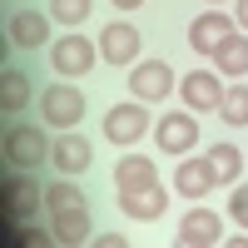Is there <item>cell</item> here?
<instances>
[{
    "label": "cell",
    "instance_id": "cell-1",
    "mask_svg": "<svg viewBox=\"0 0 248 248\" xmlns=\"http://www.w3.org/2000/svg\"><path fill=\"white\" fill-rule=\"evenodd\" d=\"M45 129H50V124L10 119V124H5V139H0L5 169H40V164H50V139H45Z\"/></svg>",
    "mask_w": 248,
    "mask_h": 248
},
{
    "label": "cell",
    "instance_id": "cell-2",
    "mask_svg": "<svg viewBox=\"0 0 248 248\" xmlns=\"http://www.w3.org/2000/svg\"><path fill=\"white\" fill-rule=\"evenodd\" d=\"M35 109H40V124H50V129H79V119H85L90 99H85V90H79V85L55 79V85L40 90Z\"/></svg>",
    "mask_w": 248,
    "mask_h": 248
},
{
    "label": "cell",
    "instance_id": "cell-3",
    "mask_svg": "<svg viewBox=\"0 0 248 248\" xmlns=\"http://www.w3.org/2000/svg\"><path fill=\"white\" fill-rule=\"evenodd\" d=\"M0 203H5L10 229H15V223H30L35 214H45V184L35 179V169H5Z\"/></svg>",
    "mask_w": 248,
    "mask_h": 248
},
{
    "label": "cell",
    "instance_id": "cell-4",
    "mask_svg": "<svg viewBox=\"0 0 248 248\" xmlns=\"http://www.w3.org/2000/svg\"><path fill=\"white\" fill-rule=\"evenodd\" d=\"M94 60H99L94 40H90V35H79V30L60 35L55 45H50V70H60L65 79H79V75H90V70H94Z\"/></svg>",
    "mask_w": 248,
    "mask_h": 248
},
{
    "label": "cell",
    "instance_id": "cell-5",
    "mask_svg": "<svg viewBox=\"0 0 248 248\" xmlns=\"http://www.w3.org/2000/svg\"><path fill=\"white\" fill-rule=\"evenodd\" d=\"M144 134H149V109H144V99H124V105L105 109V139L119 144V149H129V144H139Z\"/></svg>",
    "mask_w": 248,
    "mask_h": 248
},
{
    "label": "cell",
    "instance_id": "cell-6",
    "mask_svg": "<svg viewBox=\"0 0 248 248\" xmlns=\"http://www.w3.org/2000/svg\"><path fill=\"white\" fill-rule=\"evenodd\" d=\"M129 94L144 105H159V99L174 94V65L169 60H134L129 70Z\"/></svg>",
    "mask_w": 248,
    "mask_h": 248
},
{
    "label": "cell",
    "instance_id": "cell-7",
    "mask_svg": "<svg viewBox=\"0 0 248 248\" xmlns=\"http://www.w3.org/2000/svg\"><path fill=\"white\" fill-rule=\"evenodd\" d=\"M154 139H159V149L164 154H174V159H184L199 144V114L184 105V109H169L159 124H154Z\"/></svg>",
    "mask_w": 248,
    "mask_h": 248
},
{
    "label": "cell",
    "instance_id": "cell-8",
    "mask_svg": "<svg viewBox=\"0 0 248 248\" xmlns=\"http://www.w3.org/2000/svg\"><path fill=\"white\" fill-rule=\"evenodd\" d=\"M164 209H169V189L159 179L139 184V189H119V214L134 223H154V218H164Z\"/></svg>",
    "mask_w": 248,
    "mask_h": 248
},
{
    "label": "cell",
    "instance_id": "cell-9",
    "mask_svg": "<svg viewBox=\"0 0 248 248\" xmlns=\"http://www.w3.org/2000/svg\"><path fill=\"white\" fill-rule=\"evenodd\" d=\"M50 164H55V174L79 179V174L94 164V144H90L85 134H75V129H60V139L50 144Z\"/></svg>",
    "mask_w": 248,
    "mask_h": 248
},
{
    "label": "cell",
    "instance_id": "cell-10",
    "mask_svg": "<svg viewBox=\"0 0 248 248\" xmlns=\"http://www.w3.org/2000/svg\"><path fill=\"white\" fill-rule=\"evenodd\" d=\"M179 94L194 114H218L223 105V85H218V70H189L179 79Z\"/></svg>",
    "mask_w": 248,
    "mask_h": 248
},
{
    "label": "cell",
    "instance_id": "cell-11",
    "mask_svg": "<svg viewBox=\"0 0 248 248\" xmlns=\"http://www.w3.org/2000/svg\"><path fill=\"white\" fill-rule=\"evenodd\" d=\"M238 30V20L233 15H223L218 5H209L203 15H194V25H189V50H199V55H214L223 40H229Z\"/></svg>",
    "mask_w": 248,
    "mask_h": 248
},
{
    "label": "cell",
    "instance_id": "cell-12",
    "mask_svg": "<svg viewBox=\"0 0 248 248\" xmlns=\"http://www.w3.org/2000/svg\"><path fill=\"white\" fill-rule=\"evenodd\" d=\"M174 243L179 248H214V243H223V218L214 209H189V214L179 218Z\"/></svg>",
    "mask_w": 248,
    "mask_h": 248
},
{
    "label": "cell",
    "instance_id": "cell-13",
    "mask_svg": "<svg viewBox=\"0 0 248 248\" xmlns=\"http://www.w3.org/2000/svg\"><path fill=\"white\" fill-rule=\"evenodd\" d=\"M99 60H105V65H119V70L139 60V30L129 20H114V25L99 30Z\"/></svg>",
    "mask_w": 248,
    "mask_h": 248
},
{
    "label": "cell",
    "instance_id": "cell-14",
    "mask_svg": "<svg viewBox=\"0 0 248 248\" xmlns=\"http://www.w3.org/2000/svg\"><path fill=\"white\" fill-rule=\"evenodd\" d=\"M5 35H10L15 50H40L50 40V15L45 10H15L5 20Z\"/></svg>",
    "mask_w": 248,
    "mask_h": 248
},
{
    "label": "cell",
    "instance_id": "cell-15",
    "mask_svg": "<svg viewBox=\"0 0 248 248\" xmlns=\"http://www.w3.org/2000/svg\"><path fill=\"white\" fill-rule=\"evenodd\" d=\"M35 99L40 94L30 85V70H5V75H0V109H5V119H20Z\"/></svg>",
    "mask_w": 248,
    "mask_h": 248
},
{
    "label": "cell",
    "instance_id": "cell-16",
    "mask_svg": "<svg viewBox=\"0 0 248 248\" xmlns=\"http://www.w3.org/2000/svg\"><path fill=\"white\" fill-rule=\"evenodd\" d=\"M174 189H179L184 199H203L209 189H218V179H214V169H209V159H189V154H184V159H179V169H174Z\"/></svg>",
    "mask_w": 248,
    "mask_h": 248
},
{
    "label": "cell",
    "instance_id": "cell-17",
    "mask_svg": "<svg viewBox=\"0 0 248 248\" xmlns=\"http://www.w3.org/2000/svg\"><path fill=\"white\" fill-rule=\"evenodd\" d=\"M75 209H90V199L85 189L70 179V174H55V184H45V214H75Z\"/></svg>",
    "mask_w": 248,
    "mask_h": 248
},
{
    "label": "cell",
    "instance_id": "cell-18",
    "mask_svg": "<svg viewBox=\"0 0 248 248\" xmlns=\"http://www.w3.org/2000/svg\"><path fill=\"white\" fill-rule=\"evenodd\" d=\"M203 159H209V169H214V179L223 184V189H233V184H238V174H243V164H248V154L238 149V144H229V139H218Z\"/></svg>",
    "mask_w": 248,
    "mask_h": 248
},
{
    "label": "cell",
    "instance_id": "cell-19",
    "mask_svg": "<svg viewBox=\"0 0 248 248\" xmlns=\"http://www.w3.org/2000/svg\"><path fill=\"white\" fill-rule=\"evenodd\" d=\"M50 229H55V243H65V248H75V243H94V218H90V209L55 214Z\"/></svg>",
    "mask_w": 248,
    "mask_h": 248
},
{
    "label": "cell",
    "instance_id": "cell-20",
    "mask_svg": "<svg viewBox=\"0 0 248 248\" xmlns=\"http://www.w3.org/2000/svg\"><path fill=\"white\" fill-rule=\"evenodd\" d=\"M214 70H218V75H233V79L248 75V30H233V35L214 50Z\"/></svg>",
    "mask_w": 248,
    "mask_h": 248
},
{
    "label": "cell",
    "instance_id": "cell-21",
    "mask_svg": "<svg viewBox=\"0 0 248 248\" xmlns=\"http://www.w3.org/2000/svg\"><path fill=\"white\" fill-rule=\"evenodd\" d=\"M154 179H159V169H154L149 154H124L114 164V184L119 189H139V184H154Z\"/></svg>",
    "mask_w": 248,
    "mask_h": 248
},
{
    "label": "cell",
    "instance_id": "cell-22",
    "mask_svg": "<svg viewBox=\"0 0 248 248\" xmlns=\"http://www.w3.org/2000/svg\"><path fill=\"white\" fill-rule=\"evenodd\" d=\"M223 124H233V129H243L248 124V85H229L223 90V105H218Z\"/></svg>",
    "mask_w": 248,
    "mask_h": 248
},
{
    "label": "cell",
    "instance_id": "cell-23",
    "mask_svg": "<svg viewBox=\"0 0 248 248\" xmlns=\"http://www.w3.org/2000/svg\"><path fill=\"white\" fill-rule=\"evenodd\" d=\"M90 10H94V0H50V20H60V25H85L90 20Z\"/></svg>",
    "mask_w": 248,
    "mask_h": 248
},
{
    "label": "cell",
    "instance_id": "cell-24",
    "mask_svg": "<svg viewBox=\"0 0 248 248\" xmlns=\"http://www.w3.org/2000/svg\"><path fill=\"white\" fill-rule=\"evenodd\" d=\"M229 218L238 223V229H248V184H233V194H229Z\"/></svg>",
    "mask_w": 248,
    "mask_h": 248
},
{
    "label": "cell",
    "instance_id": "cell-25",
    "mask_svg": "<svg viewBox=\"0 0 248 248\" xmlns=\"http://www.w3.org/2000/svg\"><path fill=\"white\" fill-rule=\"evenodd\" d=\"M20 243H55V229H30V223H15Z\"/></svg>",
    "mask_w": 248,
    "mask_h": 248
},
{
    "label": "cell",
    "instance_id": "cell-26",
    "mask_svg": "<svg viewBox=\"0 0 248 248\" xmlns=\"http://www.w3.org/2000/svg\"><path fill=\"white\" fill-rule=\"evenodd\" d=\"M94 243H99V248H124L129 238H124V233H94Z\"/></svg>",
    "mask_w": 248,
    "mask_h": 248
},
{
    "label": "cell",
    "instance_id": "cell-27",
    "mask_svg": "<svg viewBox=\"0 0 248 248\" xmlns=\"http://www.w3.org/2000/svg\"><path fill=\"white\" fill-rule=\"evenodd\" d=\"M233 20H238V30H248V0H238V10H233Z\"/></svg>",
    "mask_w": 248,
    "mask_h": 248
},
{
    "label": "cell",
    "instance_id": "cell-28",
    "mask_svg": "<svg viewBox=\"0 0 248 248\" xmlns=\"http://www.w3.org/2000/svg\"><path fill=\"white\" fill-rule=\"evenodd\" d=\"M114 5H119V10H139L144 0H114Z\"/></svg>",
    "mask_w": 248,
    "mask_h": 248
},
{
    "label": "cell",
    "instance_id": "cell-29",
    "mask_svg": "<svg viewBox=\"0 0 248 248\" xmlns=\"http://www.w3.org/2000/svg\"><path fill=\"white\" fill-rule=\"evenodd\" d=\"M209 5H223V0H209Z\"/></svg>",
    "mask_w": 248,
    "mask_h": 248
}]
</instances>
